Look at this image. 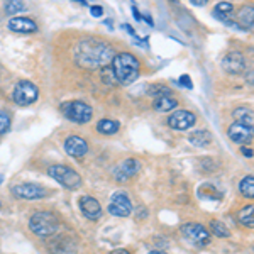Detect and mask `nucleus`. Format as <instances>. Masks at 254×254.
I'll return each instance as SVG.
<instances>
[{
    "mask_svg": "<svg viewBox=\"0 0 254 254\" xmlns=\"http://www.w3.org/2000/svg\"><path fill=\"white\" fill-rule=\"evenodd\" d=\"M9 29L14 32H22V34H27V32H36L38 31V24L34 20L27 19V17H12L9 20Z\"/></svg>",
    "mask_w": 254,
    "mask_h": 254,
    "instance_id": "dca6fc26",
    "label": "nucleus"
},
{
    "mask_svg": "<svg viewBox=\"0 0 254 254\" xmlns=\"http://www.w3.org/2000/svg\"><path fill=\"white\" fill-rule=\"evenodd\" d=\"M61 109H63L64 117L69 119L71 122H76V124H87L93 116L92 107L87 104H83V102H78V100L68 102V104H64Z\"/></svg>",
    "mask_w": 254,
    "mask_h": 254,
    "instance_id": "39448f33",
    "label": "nucleus"
},
{
    "mask_svg": "<svg viewBox=\"0 0 254 254\" xmlns=\"http://www.w3.org/2000/svg\"><path fill=\"white\" fill-rule=\"evenodd\" d=\"M110 254H130V253L126 251V249H117V251H112Z\"/></svg>",
    "mask_w": 254,
    "mask_h": 254,
    "instance_id": "473e14b6",
    "label": "nucleus"
},
{
    "mask_svg": "<svg viewBox=\"0 0 254 254\" xmlns=\"http://www.w3.org/2000/svg\"><path fill=\"white\" fill-rule=\"evenodd\" d=\"M112 73L121 85H130L139 76V61L130 53H121L112 60Z\"/></svg>",
    "mask_w": 254,
    "mask_h": 254,
    "instance_id": "f03ea898",
    "label": "nucleus"
},
{
    "mask_svg": "<svg viewBox=\"0 0 254 254\" xmlns=\"http://www.w3.org/2000/svg\"><path fill=\"white\" fill-rule=\"evenodd\" d=\"M97 130L102 134H116L119 130V122L110 121V119H104L97 124Z\"/></svg>",
    "mask_w": 254,
    "mask_h": 254,
    "instance_id": "4be33fe9",
    "label": "nucleus"
},
{
    "mask_svg": "<svg viewBox=\"0 0 254 254\" xmlns=\"http://www.w3.org/2000/svg\"><path fill=\"white\" fill-rule=\"evenodd\" d=\"M253 7H246V9H243V12H241L239 15V20L243 22V31H249L253 27Z\"/></svg>",
    "mask_w": 254,
    "mask_h": 254,
    "instance_id": "b1692460",
    "label": "nucleus"
},
{
    "mask_svg": "<svg viewBox=\"0 0 254 254\" xmlns=\"http://www.w3.org/2000/svg\"><path fill=\"white\" fill-rule=\"evenodd\" d=\"M149 254H166V253H161V251H153V253H149Z\"/></svg>",
    "mask_w": 254,
    "mask_h": 254,
    "instance_id": "72a5a7b5",
    "label": "nucleus"
},
{
    "mask_svg": "<svg viewBox=\"0 0 254 254\" xmlns=\"http://www.w3.org/2000/svg\"><path fill=\"white\" fill-rule=\"evenodd\" d=\"M22 10H26V5H24L22 2H7L5 3V12L10 15L17 14V12H22Z\"/></svg>",
    "mask_w": 254,
    "mask_h": 254,
    "instance_id": "cd10ccee",
    "label": "nucleus"
},
{
    "mask_svg": "<svg viewBox=\"0 0 254 254\" xmlns=\"http://www.w3.org/2000/svg\"><path fill=\"white\" fill-rule=\"evenodd\" d=\"M102 78H104V81L107 85L116 83V76H114V73H112V68H109V66L102 69Z\"/></svg>",
    "mask_w": 254,
    "mask_h": 254,
    "instance_id": "c85d7f7f",
    "label": "nucleus"
},
{
    "mask_svg": "<svg viewBox=\"0 0 254 254\" xmlns=\"http://www.w3.org/2000/svg\"><path fill=\"white\" fill-rule=\"evenodd\" d=\"M147 93H149L151 97L154 98H161V97H168L170 95V88L166 87V85H153L149 90H147Z\"/></svg>",
    "mask_w": 254,
    "mask_h": 254,
    "instance_id": "393cba45",
    "label": "nucleus"
},
{
    "mask_svg": "<svg viewBox=\"0 0 254 254\" xmlns=\"http://www.w3.org/2000/svg\"><path fill=\"white\" fill-rule=\"evenodd\" d=\"M241 151H243V154H244V156L253 158V149H251V147H243V149H241Z\"/></svg>",
    "mask_w": 254,
    "mask_h": 254,
    "instance_id": "2f4dec72",
    "label": "nucleus"
},
{
    "mask_svg": "<svg viewBox=\"0 0 254 254\" xmlns=\"http://www.w3.org/2000/svg\"><path fill=\"white\" fill-rule=\"evenodd\" d=\"M64 149L69 156L75 158H81L88 153V144L85 139H81L80 136H69L66 141H64Z\"/></svg>",
    "mask_w": 254,
    "mask_h": 254,
    "instance_id": "ddd939ff",
    "label": "nucleus"
},
{
    "mask_svg": "<svg viewBox=\"0 0 254 254\" xmlns=\"http://www.w3.org/2000/svg\"><path fill=\"white\" fill-rule=\"evenodd\" d=\"M109 212L116 217H129L130 212H132V203H130L129 195H127L126 191H117V193H114L112 198H110Z\"/></svg>",
    "mask_w": 254,
    "mask_h": 254,
    "instance_id": "6e6552de",
    "label": "nucleus"
},
{
    "mask_svg": "<svg viewBox=\"0 0 254 254\" xmlns=\"http://www.w3.org/2000/svg\"><path fill=\"white\" fill-rule=\"evenodd\" d=\"M80 208L85 214V217H88L90 220H97L102 215V207L93 196H81L80 198Z\"/></svg>",
    "mask_w": 254,
    "mask_h": 254,
    "instance_id": "4468645a",
    "label": "nucleus"
},
{
    "mask_svg": "<svg viewBox=\"0 0 254 254\" xmlns=\"http://www.w3.org/2000/svg\"><path fill=\"white\" fill-rule=\"evenodd\" d=\"M222 68L229 75H241L246 69V60H244L243 53H239V51L227 53L222 60Z\"/></svg>",
    "mask_w": 254,
    "mask_h": 254,
    "instance_id": "9d476101",
    "label": "nucleus"
},
{
    "mask_svg": "<svg viewBox=\"0 0 254 254\" xmlns=\"http://www.w3.org/2000/svg\"><path fill=\"white\" fill-rule=\"evenodd\" d=\"M182 232L190 243L196 244L198 248L207 246L208 239H210V232H208L202 224H193V222L185 224V225H182Z\"/></svg>",
    "mask_w": 254,
    "mask_h": 254,
    "instance_id": "0eeeda50",
    "label": "nucleus"
},
{
    "mask_svg": "<svg viewBox=\"0 0 254 254\" xmlns=\"http://www.w3.org/2000/svg\"><path fill=\"white\" fill-rule=\"evenodd\" d=\"M139 170H141V163L137 159H126L121 165H117V168L114 170V176L119 182H126V180L132 178L134 175H137Z\"/></svg>",
    "mask_w": 254,
    "mask_h": 254,
    "instance_id": "f8f14e48",
    "label": "nucleus"
},
{
    "mask_svg": "<svg viewBox=\"0 0 254 254\" xmlns=\"http://www.w3.org/2000/svg\"><path fill=\"white\" fill-rule=\"evenodd\" d=\"M231 141L234 142H248L253 139V127H248L244 124H239V122H234L227 130Z\"/></svg>",
    "mask_w": 254,
    "mask_h": 254,
    "instance_id": "2eb2a0df",
    "label": "nucleus"
},
{
    "mask_svg": "<svg viewBox=\"0 0 254 254\" xmlns=\"http://www.w3.org/2000/svg\"><path fill=\"white\" fill-rule=\"evenodd\" d=\"M176 105H178V102L175 100L173 97H161V98H156L154 100V109L158 110V112H168V110L175 109Z\"/></svg>",
    "mask_w": 254,
    "mask_h": 254,
    "instance_id": "a211bd4d",
    "label": "nucleus"
},
{
    "mask_svg": "<svg viewBox=\"0 0 254 254\" xmlns=\"http://www.w3.org/2000/svg\"><path fill=\"white\" fill-rule=\"evenodd\" d=\"M10 129V116L5 110H0V134H5Z\"/></svg>",
    "mask_w": 254,
    "mask_h": 254,
    "instance_id": "bb28decb",
    "label": "nucleus"
},
{
    "mask_svg": "<svg viewBox=\"0 0 254 254\" xmlns=\"http://www.w3.org/2000/svg\"><path fill=\"white\" fill-rule=\"evenodd\" d=\"M239 190H241V193H243L244 196H248V198H253V196H254V178H253L251 175L246 176L243 182H241Z\"/></svg>",
    "mask_w": 254,
    "mask_h": 254,
    "instance_id": "5701e85b",
    "label": "nucleus"
},
{
    "mask_svg": "<svg viewBox=\"0 0 254 254\" xmlns=\"http://www.w3.org/2000/svg\"><path fill=\"white\" fill-rule=\"evenodd\" d=\"M210 231L214 232L215 236H219V237H229V236H231L229 229L225 227L222 222H219V220H214V222L210 224Z\"/></svg>",
    "mask_w": 254,
    "mask_h": 254,
    "instance_id": "a878e982",
    "label": "nucleus"
},
{
    "mask_svg": "<svg viewBox=\"0 0 254 254\" xmlns=\"http://www.w3.org/2000/svg\"><path fill=\"white\" fill-rule=\"evenodd\" d=\"M232 10H234V5H232V3L220 2V3H217V5H215L214 15H215L217 19H220V20H227L229 15L232 14Z\"/></svg>",
    "mask_w": 254,
    "mask_h": 254,
    "instance_id": "aec40b11",
    "label": "nucleus"
},
{
    "mask_svg": "<svg viewBox=\"0 0 254 254\" xmlns=\"http://www.w3.org/2000/svg\"><path fill=\"white\" fill-rule=\"evenodd\" d=\"M195 124V116L188 110H176V112L168 119V126L175 130H187Z\"/></svg>",
    "mask_w": 254,
    "mask_h": 254,
    "instance_id": "9b49d317",
    "label": "nucleus"
},
{
    "mask_svg": "<svg viewBox=\"0 0 254 254\" xmlns=\"http://www.w3.org/2000/svg\"><path fill=\"white\" fill-rule=\"evenodd\" d=\"M254 207L253 205H248L244 207L243 210L239 212V215H237V219H239V222L246 225V227L253 229L254 227Z\"/></svg>",
    "mask_w": 254,
    "mask_h": 254,
    "instance_id": "6ab92c4d",
    "label": "nucleus"
},
{
    "mask_svg": "<svg viewBox=\"0 0 254 254\" xmlns=\"http://www.w3.org/2000/svg\"><path fill=\"white\" fill-rule=\"evenodd\" d=\"M90 12H92V15H95V17H102L104 9H102L100 5H92V7H90Z\"/></svg>",
    "mask_w": 254,
    "mask_h": 254,
    "instance_id": "c756f323",
    "label": "nucleus"
},
{
    "mask_svg": "<svg viewBox=\"0 0 254 254\" xmlns=\"http://www.w3.org/2000/svg\"><path fill=\"white\" fill-rule=\"evenodd\" d=\"M212 141V134L207 130H195L190 136V142L195 146H207Z\"/></svg>",
    "mask_w": 254,
    "mask_h": 254,
    "instance_id": "412c9836",
    "label": "nucleus"
},
{
    "mask_svg": "<svg viewBox=\"0 0 254 254\" xmlns=\"http://www.w3.org/2000/svg\"><path fill=\"white\" fill-rule=\"evenodd\" d=\"M180 83L183 85L185 88H191V83H190V76L188 75H183L182 78H180Z\"/></svg>",
    "mask_w": 254,
    "mask_h": 254,
    "instance_id": "7c9ffc66",
    "label": "nucleus"
},
{
    "mask_svg": "<svg viewBox=\"0 0 254 254\" xmlns=\"http://www.w3.org/2000/svg\"><path fill=\"white\" fill-rule=\"evenodd\" d=\"M116 58L114 48L97 38L81 39L75 48V60L85 69L107 68Z\"/></svg>",
    "mask_w": 254,
    "mask_h": 254,
    "instance_id": "f257e3e1",
    "label": "nucleus"
},
{
    "mask_svg": "<svg viewBox=\"0 0 254 254\" xmlns=\"http://www.w3.org/2000/svg\"><path fill=\"white\" fill-rule=\"evenodd\" d=\"M48 175L51 176V178H55L56 182L61 183L63 187L66 188H78L81 185V178L80 175L76 173L75 170H71V168L68 166H63V165H55V166H49L48 170Z\"/></svg>",
    "mask_w": 254,
    "mask_h": 254,
    "instance_id": "20e7f679",
    "label": "nucleus"
},
{
    "mask_svg": "<svg viewBox=\"0 0 254 254\" xmlns=\"http://www.w3.org/2000/svg\"><path fill=\"white\" fill-rule=\"evenodd\" d=\"M38 95H39V90L36 87L34 83L31 81H19L17 87L14 88V102L17 105H31L38 100Z\"/></svg>",
    "mask_w": 254,
    "mask_h": 254,
    "instance_id": "423d86ee",
    "label": "nucleus"
},
{
    "mask_svg": "<svg viewBox=\"0 0 254 254\" xmlns=\"http://www.w3.org/2000/svg\"><path fill=\"white\" fill-rule=\"evenodd\" d=\"M234 117H236V122L239 124H244L248 127H253L254 126V116H253V110L248 109V107H239L234 110Z\"/></svg>",
    "mask_w": 254,
    "mask_h": 254,
    "instance_id": "f3484780",
    "label": "nucleus"
},
{
    "mask_svg": "<svg viewBox=\"0 0 254 254\" xmlns=\"http://www.w3.org/2000/svg\"><path fill=\"white\" fill-rule=\"evenodd\" d=\"M2 180H3V176H2V175H0V183H2Z\"/></svg>",
    "mask_w": 254,
    "mask_h": 254,
    "instance_id": "f704fd0d",
    "label": "nucleus"
},
{
    "mask_svg": "<svg viewBox=\"0 0 254 254\" xmlns=\"http://www.w3.org/2000/svg\"><path fill=\"white\" fill-rule=\"evenodd\" d=\"M12 193L19 198H26V200H38L46 196V188L36 185V183H19V185L12 187Z\"/></svg>",
    "mask_w": 254,
    "mask_h": 254,
    "instance_id": "1a4fd4ad",
    "label": "nucleus"
},
{
    "mask_svg": "<svg viewBox=\"0 0 254 254\" xmlns=\"http://www.w3.org/2000/svg\"><path fill=\"white\" fill-rule=\"evenodd\" d=\"M29 227L36 236L48 237L58 229V219L51 212H36L29 220Z\"/></svg>",
    "mask_w": 254,
    "mask_h": 254,
    "instance_id": "7ed1b4c3",
    "label": "nucleus"
}]
</instances>
